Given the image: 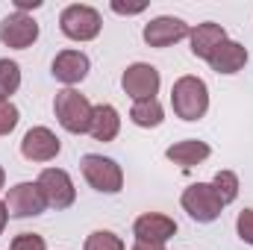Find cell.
Returning a JSON list of instances; mask_svg holds the SVG:
<instances>
[{
    "label": "cell",
    "mask_w": 253,
    "mask_h": 250,
    "mask_svg": "<svg viewBox=\"0 0 253 250\" xmlns=\"http://www.w3.org/2000/svg\"><path fill=\"white\" fill-rule=\"evenodd\" d=\"M209 65H212L215 74H239L248 65V47L227 39L224 44L215 47V53L209 56Z\"/></svg>",
    "instance_id": "obj_15"
},
{
    "label": "cell",
    "mask_w": 253,
    "mask_h": 250,
    "mask_svg": "<svg viewBox=\"0 0 253 250\" xmlns=\"http://www.w3.org/2000/svg\"><path fill=\"white\" fill-rule=\"evenodd\" d=\"M159 71L153 68V65L147 62H135L129 65L124 71V77H121V85H124L126 97H132L135 103L138 100H150V97H156V91H159Z\"/></svg>",
    "instance_id": "obj_8"
},
{
    "label": "cell",
    "mask_w": 253,
    "mask_h": 250,
    "mask_svg": "<svg viewBox=\"0 0 253 250\" xmlns=\"http://www.w3.org/2000/svg\"><path fill=\"white\" fill-rule=\"evenodd\" d=\"M171 106L174 115L183 121H200L209 109V88L200 77H180L171 88Z\"/></svg>",
    "instance_id": "obj_1"
},
{
    "label": "cell",
    "mask_w": 253,
    "mask_h": 250,
    "mask_svg": "<svg viewBox=\"0 0 253 250\" xmlns=\"http://www.w3.org/2000/svg\"><path fill=\"white\" fill-rule=\"evenodd\" d=\"M21 88V68L12 59H0V100H9Z\"/></svg>",
    "instance_id": "obj_19"
},
{
    "label": "cell",
    "mask_w": 253,
    "mask_h": 250,
    "mask_svg": "<svg viewBox=\"0 0 253 250\" xmlns=\"http://www.w3.org/2000/svg\"><path fill=\"white\" fill-rule=\"evenodd\" d=\"M80 168H83L85 183L94 191L118 194L124 188V174H121V165L115 159H106V156H97V153H85L80 159Z\"/></svg>",
    "instance_id": "obj_3"
},
{
    "label": "cell",
    "mask_w": 253,
    "mask_h": 250,
    "mask_svg": "<svg viewBox=\"0 0 253 250\" xmlns=\"http://www.w3.org/2000/svg\"><path fill=\"white\" fill-rule=\"evenodd\" d=\"M212 188H215V194L221 197V203L227 206V203H233V200L239 197V177H236L233 171H218L215 180H212Z\"/></svg>",
    "instance_id": "obj_20"
},
{
    "label": "cell",
    "mask_w": 253,
    "mask_h": 250,
    "mask_svg": "<svg viewBox=\"0 0 253 250\" xmlns=\"http://www.w3.org/2000/svg\"><path fill=\"white\" fill-rule=\"evenodd\" d=\"M9 250H44V239L36 236V233H21V236L12 239Z\"/></svg>",
    "instance_id": "obj_23"
},
{
    "label": "cell",
    "mask_w": 253,
    "mask_h": 250,
    "mask_svg": "<svg viewBox=\"0 0 253 250\" xmlns=\"http://www.w3.org/2000/svg\"><path fill=\"white\" fill-rule=\"evenodd\" d=\"M21 121V112L12 100H0V135H9Z\"/></svg>",
    "instance_id": "obj_22"
},
{
    "label": "cell",
    "mask_w": 253,
    "mask_h": 250,
    "mask_svg": "<svg viewBox=\"0 0 253 250\" xmlns=\"http://www.w3.org/2000/svg\"><path fill=\"white\" fill-rule=\"evenodd\" d=\"M53 112H56V121L68 129V132H88L91 126V112L94 106L88 103L85 94H80L77 88H62L56 91V100H53Z\"/></svg>",
    "instance_id": "obj_2"
},
{
    "label": "cell",
    "mask_w": 253,
    "mask_h": 250,
    "mask_svg": "<svg viewBox=\"0 0 253 250\" xmlns=\"http://www.w3.org/2000/svg\"><path fill=\"white\" fill-rule=\"evenodd\" d=\"M132 233H135V242H156V245H165V242L177 233V224H174V218H168V215L147 212V215L135 218Z\"/></svg>",
    "instance_id": "obj_12"
},
{
    "label": "cell",
    "mask_w": 253,
    "mask_h": 250,
    "mask_svg": "<svg viewBox=\"0 0 253 250\" xmlns=\"http://www.w3.org/2000/svg\"><path fill=\"white\" fill-rule=\"evenodd\" d=\"M129 121L135 126H159L165 121V109H162V103H159L156 97L138 100V103H132V109H129Z\"/></svg>",
    "instance_id": "obj_18"
},
{
    "label": "cell",
    "mask_w": 253,
    "mask_h": 250,
    "mask_svg": "<svg viewBox=\"0 0 253 250\" xmlns=\"http://www.w3.org/2000/svg\"><path fill=\"white\" fill-rule=\"evenodd\" d=\"M112 12H118V15H138V12H144V3H132V6L112 3Z\"/></svg>",
    "instance_id": "obj_25"
},
{
    "label": "cell",
    "mask_w": 253,
    "mask_h": 250,
    "mask_svg": "<svg viewBox=\"0 0 253 250\" xmlns=\"http://www.w3.org/2000/svg\"><path fill=\"white\" fill-rule=\"evenodd\" d=\"M100 27H103L100 24V12L94 6H85V3H71V6H65L62 15H59V30L68 39H74V42L97 39Z\"/></svg>",
    "instance_id": "obj_4"
},
{
    "label": "cell",
    "mask_w": 253,
    "mask_h": 250,
    "mask_svg": "<svg viewBox=\"0 0 253 250\" xmlns=\"http://www.w3.org/2000/svg\"><path fill=\"white\" fill-rule=\"evenodd\" d=\"M209 144L206 141H197V138H186V141H177V144H171L168 150H165V156L174 162V165H180L183 171H191L194 165H200L203 159H209Z\"/></svg>",
    "instance_id": "obj_16"
},
{
    "label": "cell",
    "mask_w": 253,
    "mask_h": 250,
    "mask_svg": "<svg viewBox=\"0 0 253 250\" xmlns=\"http://www.w3.org/2000/svg\"><path fill=\"white\" fill-rule=\"evenodd\" d=\"M36 183H39V188H42V194H44L50 209H68L77 200V188L71 183L68 171H62V168H44Z\"/></svg>",
    "instance_id": "obj_7"
},
{
    "label": "cell",
    "mask_w": 253,
    "mask_h": 250,
    "mask_svg": "<svg viewBox=\"0 0 253 250\" xmlns=\"http://www.w3.org/2000/svg\"><path fill=\"white\" fill-rule=\"evenodd\" d=\"M3 183H6V174H3V168H0V188H3Z\"/></svg>",
    "instance_id": "obj_29"
},
{
    "label": "cell",
    "mask_w": 253,
    "mask_h": 250,
    "mask_svg": "<svg viewBox=\"0 0 253 250\" xmlns=\"http://www.w3.org/2000/svg\"><path fill=\"white\" fill-rule=\"evenodd\" d=\"M191 30L186 21H180V18H171V15H162V18H153L150 24H144V42L150 44V47H171V44H177L180 39H186Z\"/></svg>",
    "instance_id": "obj_11"
},
{
    "label": "cell",
    "mask_w": 253,
    "mask_h": 250,
    "mask_svg": "<svg viewBox=\"0 0 253 250\" xmlns=\"http://www.w3.org/2000/svg\"><path fill=\"white\" fill-rule=\"evenodd\" d=\"M183 209L189 212L197 224H212L215 218H221V197L215 194L212 183H191L183 191Z\"/></svg>",
    "instance_id": "obj_5"
},
{
    "label": "cell",
    "mask_w": 253,
    "mask_h": 250,
    "mask_svg": "<svg viewBox=\"0 0 253 250\" xmlns=\"http://www.w3.org/2000/svg\"><path fill=\"white\" fill-rule=\"evenodd\" d=\"M59 150H62V144H59L56 132H50L47 126L27 129V135L21 141V153H24L27 162H50V159L59 156Z\"/></svg>",
    "instance_id": "obj_10"
},
{
    "label": "cell",
    "mask_w": 253,
    "mask_h": 250,
    "mask_svg": "<svg viewBox=\"0 0 253 250\" xmlns=\"http://www.w3.org/2000/svg\"><path fill=\"white\" fill-rule=\"evenodd\" d=\"M189 39H191V53H194L197 59H206V62H209V56L215 53V47L227 42V33H224L221 24L206 21V24H197V27L191 30Z\"/></svg>",
    "instance_id": "obj_14"
},
{
    "label": "cell",
    "mask_w": 253,
    "mask_h": 250,
    "mask_svg": "<svg viewBox=\"0 0 253 250\" xmlns=\"http://www.w3.org/2000/svg\"><path fill=\"white\" fill-rule=\"evenodd\" d=\"M6 212L9 218H33L47 209V200L42 194L39 183H18L6 191Z\"/></svg>",
    "instance_id": "obj_6"
},
{
    "label": "cell",
    "mask_w": 253,
    "mask_h": 250,
    "mask_svg": "<svg viewBox=\"0 0 253 250\" xmlns=\"http://www.w3.org/2000/svg\"><path fill=\"white\" fill-rule=\"evenodd\" d=\"M42 0H15V9L18 12H27V9H39Z\"/></svg>",
    "instance_id": "obj_26"
},
{
    "label": "cell",
    "mask_w": 253,
    "mask_h": 250,
    "mask_svg": "<svg viewBox=\"0 0 253 250\" xmlns=\"http://www.w3.org/2000/svg\"><path fill=\"white\" fill-rule=\"evenodd\" d=\"M50 71H53V77L59 83H65L71 88V85H77V83L85 80V74H88V56L80 53V50H62V53H56Z\"/></svg>",
    "instance_id": "obj_13"
},
{
    "label": "cell",
    "mask_w": 253,
    "mask_h": 250,
    "mask_svg": "<svg viewBox=\"0 0 253 250\" xmlns=\"http://www.w3.org/2000/svg\"><path fill=\"white\" fill-rule=\"evenodd\" d=\"M83 250H126L124 242L115 236V233H109V230H97V233H91L88 239H85V248Z\"/></svg>",
    "instance_id": "obj_21"
},
{
    "label": "cell",
    "mask_w": 253,
    "mask_h": 250,
    "mask_svg": "<svg viewBox=\"0 0 253 250\" xmlns=\"http://www.w3.org/2000/svg\"><path fill=\"white\" fill-rule=\"evenodd\" d=\"M236 230H239V239L253 245V209H242L239 218H236Z\"/></svg>",
    "instance_id": "obj_24"
},
{
    "label": "cell",
    "mask_w": 253,
    "mask_h": 250,
    "mask_svg": "<svg viewBox=\"0 0 253 250\" xmlns=\"http://www.w3.org/2000/svg\"><path fill=\"white\" fill-rule=\"evenodd\" d=\"M39 39V24L24 15V12H12L0 21V42L6 47H15V50H27L33 42Z\"/></svg>",
    "instance_id": "obj_9"
},
{
    "label": "cell",
    "mask_w": 253,
    "mask_h": 250,
    "mask_svg": "<svg viewBox=\"0 0 253 250\" xmlns=\"http://www.w3.org/2000/svg\"><path fill=\"white\" fill-rule=\"evenodd\" d=\"M118 129H121V118H118V109H115V106H109V103L94 106L88 132H91L97 141H112V138L118 135Z\"/></svg>",
    "instance_id": "obj_17"
},
{
    "label": "cell",
    "mask_w": 253,
    "mask_h": 250,
    "mask_svg": "<svg viewBox=\"0 0 253 250\" xmlns=\"http://www.w3.org/2000/svg\"><path fill=\"white\" fill-rule=\"evenodd\" d=\"M129 250H165V245H156V242H135Z\"/></svg>",
    "instance_id": "obj_27"
},
{
    "label": "cell",
    "mask_w": 253,
    "mask_h": 250,
    "mask_svg": "<svg viewBox=\"0 0 253 250\" xmlns=\"http://www.w3.org/2000/svg\"><path fill=\"white\" fill-rule=\"evenodd\" d=\"M6 221H9V212H6V203H0V236L6 230Z\"/></svg>",
    "instance_id": "obj_28"
}]
</instances>
